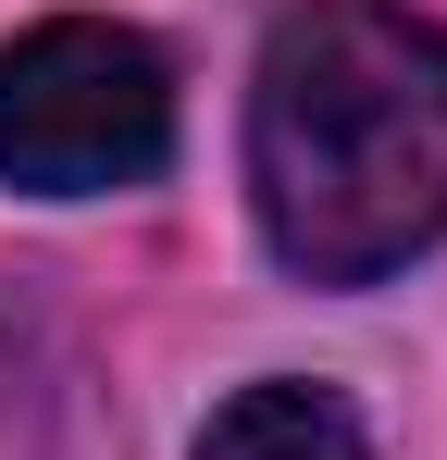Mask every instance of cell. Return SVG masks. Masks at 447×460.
Returning <instances> with one entry per match:
<instances>
[{"label": "cell", "instance_id": "7a4b0ae2", "mask_svg": "<svg viewBox=\"0 0 447 460\" xmlns=\"http://www.w3.org/2000/svg\"><path fill=\"white\" fill-rule=\"evenodd\" d=\"M174 162V63L137 25L50 13L0 50V174L38 199H100L149 187Z\"/></svg>", "mask_w": 447, "mask_h": 460}, {"label": "cell", "instance_id": "3957f363", "mask_svg": "<svg viewBox=\"0 0 447 460\" xmlns=\"http://www.w3.org/2000/svg\"><path fill=\"white\" fill-rule=\"evenodd\" d=\"M199 460H372V436H361V411L336 385L274 374V385H236L199 423Z\"/></svg>", "mask_w": 447, "mask_h": 460}, {"label": "cell", "instance_id": "6da1fadb", "mask_svg": "<svg viewBox=\"0 0 447 460\" xmlns=\"http://www.w3.org/2000/svg\"><path fill=\"white\" fill-rule=\"evenodd\" d=\"M249 199L311 287H385L447 236V38L398 0H298L249 75Z\"/></svg>", "mask_w": 447, "mask_h": 460}]
</instances>
